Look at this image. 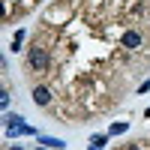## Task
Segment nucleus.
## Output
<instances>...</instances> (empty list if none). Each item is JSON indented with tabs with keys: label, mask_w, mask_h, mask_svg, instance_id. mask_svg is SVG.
<instances>
[{
	"label": "nucleus",
	"mask_w": 150,
	"mask_h": 150,
	"mask_svg": "<svg viewBox=\"0 0 150 150\" xmlns=\"http://www.w3.org/2000/svg\"><path fill=\"white\" fill-rule=\"evenodd\" d=\"M24 60H27V72L30 75H42V72L51 69V51L45 45H39V42L27 48V57Z\"/></svg>",
	"instance_id": "obj_1"
},
{
	"label": "nucleus",
	"mask_w": 150,
	"mask_h": 150,
	"mask_svg": "<svg viewBox=\"0 0 150 150\" xmlns=\"http://www.w3.org/2000/svg\"><path fill=\"white\" fill-rule=\"evenodd\" d=\"M3 126H6V138H15V135H36V129L27 126L21 114H6L3 117Z\"/></svg>",
	"instance_id": "obj_2"
},
{
	"label": "nucleus",
	"mask_w": 150,
	"mask_h": 150,
	"mask_svg": "<svg viewBox=\"0 0 150 150\" xmlns=\"http://www.w3.org/2000/svg\"><path fill=\"white\" fill-rule=\"evenodd\" d=\"M120 45L126 48V51H141V48H144V33H141V30H135V27L123 30V36H120Z\"/></svg>",
	"instance_id": "obj_3"
},
{
	"label": "nucleus",
	"mask_w": 150,
	"mask_h": 150,
	"mask_svg": "<svg viewBox=\"0 0 150 150\" xmlns=\"http://www.w3.org/2000/svg\"><path fill=\"white\" fill-rule=\"evenodd\" d=\"M51 99H54L51 87H45V84H36V87H33V102L39 105V108H48V105H51Z\"/></svg>",
	"instance_id": "obj_4"
},
{
	"label": "nucleus",
	"mask_w": 150,
	"mask_h": 150,
	"mask_svg": "<svg viewBox=\"0 0 150 150\" xmlns=\"http://www.w3.org/2000/svg\"><path fill=\"white\" fill-rule=\"evenodd\" d=\"M39 144L54 147V150H63V147H66V141H63V138H48V135H42V138H39Z\"/></svg>",
	"instance_id": "obj_5"
},
{
	"label": "nucleus",
	"mask_w": 150,
	"mask_h": 150,
	"mask_svg": "<svg viewBox=\"0 0 150 150\" xmlns=\"http://www.w3.org/2000/svg\"><path fill=\"white\" fill-rule=\"evenodd\" d=\"M105 144H108V135H93L87 150H105Z\"/></svg>",
	"instance_id": "obj_6"
},
{
	"label": "nucleus",
	"mask_w": 150,
	"mask_h": 150,
	"mask_svg": "<svg viewBox=\"0 0 150 150\" xmlns=\"http://www.w3.org/2000/svg\"><path fill=\"white\" fill-rule=\"evenodd\" d=\"M129 129V123H114V126L108 129V135H120V132H126Z\"/></svg>",
	"instance_id": "obj_7"
},
{
	"label": "nucleus",
	"mask_w": 150,
	"mask_h": 150,
	"mask_svg": "<svg viewBox=\"0 0 150 150\" xmlns=\"http://www.w3.org/2000/svg\"><path fill=\"white\" fill-rule=\"evenodd\" d=\"M6 150H24V147H21V144H9Z\"/></svg>",
	"instance_id": "obj_8"
},
{
	"label": "nucleus",
	"mask_w": 150,
	"mask_h": 150,
	"mask_svg": "<svg viewBox=\"0 0 150 150\" xmlns=\"http://www.w3.org/2000/svg\"><path fill=\"white\" fill-rule=\"evenodd\" d=\"M126 150H141V144H129V147H126Z\"/></svg>",
	"instance_id": "obj_9"
},
{
	"label": "nucleus",
	"mask_w": 150,
	"mask_h": 150,
	"mask_svg": "<svg viewBox=\"0 0 150 150\" xmlns=\"http://www.w3.org/2000/svg\"><path fill=\"white\" fill-rule=\"evenodd\" d=\"M36 150H48V147H45V144H42V147H36Z\"/></svg>",
	"instance_id": "obj_10"
}]
</instances>
